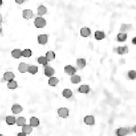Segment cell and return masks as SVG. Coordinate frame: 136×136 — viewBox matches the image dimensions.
Instances as JSON below:
<instances>
[{"label":"cell","mask_w":136,"mask_h":136,"mask_svg":"<svg viewBox=\"0 0 136 136\" xmlns=\"http://www.w3.org/2000/svg\"><path fill=\"white\" fill-rule=\"evenodd\" d=\"M35 25L37 28H43L46 25V21L42 17H38L34 21Z\"/></svg>","instance_id":"6da1fadb"},{"label":"cell","mask_w":136,"mask_h":136,"mask_svg":"<svg viewBox=\"0 0 136 136\" xmlns=\"http://www.w3.org/2000/svg\"><path fill=\"white\" fill-rule=\"evenodd\" d=\"M131 132L130 128H120L116 130L117 136H125Z\"/></svg>","instance_id":"7a4b0ae2"},{"label":"cell","mask_w":136,"mask_h":136,"mask_svg":"<svg viewBox=\"0 0 136 136\" xmlns=\"http://www.w3.org/2000/svg\"><path fill=\"white\" fill-rule=\"evenodd\" d=\"M58 114L60 117L62 118H66L69 116V111L66 108H61L58 110Z\"/></svg>","instance_id":"3957f363"},{"label":"cell","mask_w":136,"mask_h":136,"mask_svg":"<svg viewBox=\"0 0 136 136\" xmlns=\"http://www.w3.org/2000/svg\"><path fill=\"white\" fill-rule=\"evenodd\" d=\"M114 52H116L118 55H124V54L128 53V47L127 46H123V47H118L114 49Z\"/></svg>","instance_id":"277c9868"},{"label":"cell","mask_w":136,"mask_h":136,"mask_svg":"<svg viewBox=\"0 0 136 136\" xmlns=\"http://www.w3.org/2000/svg\"><path fill=\"white\" fill-rule=\"evenodd\" d=\"M65 72L69 75L72 76L73 74H75L76 72V69L74 67V66H71V65H67L65 67Z\"/></svg>","instance_id":"5b68a950"},{"label":"cell","mask_w":136,"mask_h":136,"mask_svg":"<svg viewBox=\"0 0 136 136\" xmlns=\"http://www.w3.org/2000/svg\"><path fill=\"white\" fill-rule=\"evenodd\" d=\"M48 41V36L47 35L42 34L38 36V42L41 45H45Z\"/></svg>","instance_id":"8992f818"},{"label":"cell","mask_w":136,"mask_h":136,"mask_svg":"<svg viewBox=\"0 0 136 136\" xmlns=\"http://www.w3.org/2000/svg\"><path fill=\"white\" fill-rule=\"evenodd\" d=\"M84 123L87 125H92L95 124V119L92 115H87L84 119Z\"/></svg>","instance_id":"52a82bcc"},{"label":"cell","mask_w":136,"mask_h":136,"mask_svg":"<svg viewBox=\"0 0 136 136\" xmlns=\"http://www.w3.org/2000/svg\"><path fill=\"white\" fill-rule=\"evenodd\" d=\"M15 78V75H14L13 73L12 72H6V73L4 74V75H3V80H5V81H9V80H13V79Z\"/></svg>","instance_id":"ba28073f"},{"label":"cell","mask_w":136,"mask_h":136,"mask_svg":"<svg viewBox=\"0 0 136 136\" xmlns=\"http://www.w3.org/2000/svg\"><path fill=\"white\" fill-rule=\"evenodd\" d=\"M11 110H12V112L15 114H18L19 113H21L23 110V108L21 107L19 104H15L11 108Z\"/></svg>","instance_id":"9c48e42d"},{"label":"cell","mask_w":136,"mask_h":136,"mask_svg":"<svg viewBox=\"0 0 136 136\" xmlns=\"http://www.w3.org/2000/svg\"><path fill=\"white\" fill-rule=\"evenodd\" d=\"M55 74V70L51 66H46L45 69V74L48 77H51Z\"/></svg>","instance_id":"30bf717a"},{"label":"cell","mask_w":136,"mask_h":136,"mask_svg":"<svg viewBox=\"0 0 136 136\" xmlns=\"http://www.w3.org/2000/svg\"><path fill=\"white\" fill-rule=\"evenodd\" d=\"M23 16L25 19H30L33 17V13L30 9H25L23 11Z\"/></svg>","instance_id":"8fae6325"},{"label":"cell","mask_w":136,"mask_h":136,"mask_svg":"<svg viewBox=\"0 0 136 136\" xmlns=\"http://www.w3.org/2000/svg\"><path fill=\"white\" fill-rule=\"evenodd\" d=\"M76 65L80 69H84L86 65V62L84 59H78L76 60Z\"/></svg>","instance_id":"7c38bea8"},{"label":"cell","mask_w":136,"mask_h":136,"mask_svg":"<svg viewBox=\"0 0 136 136\" xmlns=\"http://www.w3.org/2000/svg\"><path fill=\"white\" fill-rule=\"evenodd\" d=\"M80 34L83 37H89L91 35V30L88 27H84L81 29L80 30Z\"/></svg>","instance_id":"4fadbf2b"},{"label":"cell","mask_w":136,"mask_h":136,"mask_svg":"<svg viewBox=\"0 0 136 136\" xmlns=\"http://www.w3.org/2000/svg\"><path fill=\"white\" fill-rule=\"evenodd\" d=\"M28 66L29 65L25 63V62H21V63L19 64V66H18V70H19V72H21V73H25L27 72Z\"/></svg>","instance_id":"5bb4252c"},{"label":"cell","mask_w":136,"mask_h":136,"mask_svg":"<svg viewBox=\"0 0 136 136\" xmlns=\"http://www.w3.org/2000/svg\"><path fill=\"white\" fill-rule=\"evenodd\" d=\"M94 36L96 39H97V40H102V39H104L106 37L105 33L104 32L100 31H96L95 32Z\"/></svg>","instance_id":"9a60e30c"},{"label":"cell","mask_w":136,"mask_h":136,"mask_svg":"<svg viewBox=\"0 0 136 136\" xmlns=\"http://www.w3.org/2000/svg\"><path fill=\"white\" fill-rule=\"evenodd\" d=\"M11 55L15 59H19L22 56V51L20 49H14L11 52Z\"/></svg>","instance_id":"2e32d148"},{"label":"cell","mask_w":136,"mask_h":136,"mask_svg":"<svg viewBox=\"0 0 136 136\" xmlns=\"http://www.w3.org/2000/svg\"><path fill=\"white\" fill-rule=\"evenodd\" d=\"M90 86L88 85H81L79 88V92L80 93L87 94L90 92Z\"/></svg>","instance_id":"e0dca14e"},{"label":"cell","mask_w":136,"mask_h":136,"mask_svg":"<svg viewBox=\"0 0 136 136\" xmlns=\"http://www.w3.org/2000/svg\"><path fill=\"white\" fill-rule=\"evenodd\" d=\"M47 9L44 6H40L37 9V13L38 15H40L41 17L44 15L45 14L47 13Z\"/></svg>","instance_id":"ac0fdd59"},{"label":"cell","mask_w":136,"mask_h":136,"mask_svg":"<svg viewBox=\"0 0 136 136\" xmlns=\"http://www.w3.org/2000/svg\"><path fill=\"white\" fill-rule=\"evenodd\" d=\"M127 37H128V36H127V34L125 33H122H122H119L117 36L118 41L121 42V43L124 42L127 39Z\"/></svg>","instance_id":"d6986e66"},{"label":"cell","mask_w":136,"mask_h":136,"mask_svg":"<svg viewBox=\"0 0 136 136\" xmlns=\"http://www.w3.org/2000/svg\"><path fill=\"white\" fill-rule=\"evenodd\" d=\"M33 131V127L30 125H23L22 132L25 134H29Z\"/></svg>","instance_id":"ffe728a7"},{"label":"cell","mask_w":136,"mask_h":136,"mask_svg":"<svg viewBox=\"0 0 136 136\" xmlns=\"http://www.w3.org/2000/svg\"><path fill=\"white\" fill-rule=\"evenodd\" d=\"M59 82V80L57 78L51 76L49 80H48V84L51 86H55L57 85Z\"/></svg>","instance_id":"44dd1931"},{"label":"cell","mask_w":136,"mask_h":136,"mask_svg":"<svg viewBox=\"0 0 136 136\" xmlns=\"http://www.w3.org/2000/svg\"><path fill=\"white\" fill-rule=\"evenodd\" d=\"M70 80H71V82L73 84H78V83L80 82V81H81V78H80V76L73 74V75L71 76Z\"/></svg>","instance_id":"7402d4cb"},{"label":"cell","mask_w":136,"mask_h":136,"mask_svg":"<svg viewBox=\"0 0 136 136\" xmlns=\"http://www.w3.org/2000/svg\"><path fill=\"white\" fill-rule=\"evenodd\" d=\"M27 72L32 74H35L36 73L38 72V67H37V66H35V65H31V66H28Z\"/></svg>","instance_id":"603a6c76"},{"label":"cell","mask_w":136,"mask_h":136,"mask_svg":"<svg viewBox=\"0 0 136 136\" xmlns=\"http://www.w3.org/2000/svg\"><path fill=\"white\" fill-rule=\"evenodd\" d=\"M39 125V120L35 117H32L30 119V125L32 127H37Z\"/></svg>","instance_id":"cb8c5ba5"},{"label":"cell","mask_w":136,"mask_h":136,"mask_svg":"<svg viewBox=\"0 0 136 136\" xmlns=\"http://www.w3.org/2000/svg\"><path fill=\"white\" fill-rule=\"evenodd\" d=\"M37 61H38V62L39 64H41V65H43V66H47V63H48V61H47V58L45 57V56H40V57L38 58V59H37Z\"/></svg>","instance_id":"d4e9b609"},{"label":"cell","mask_w":136,"mask_h":136,"mask_svg":"<svg viewBox=\"0 0 136 136\" xmlns=\"http://www.w3.org/2000/svg\"><path fill=\"white\" fill-rule=\"evenodd\" d=\"M45 57L47 58V59L48 61H52V60L55 59V52L52 51H48V52H47V54H46Z\"/></svg>","instance_id":"484cf974"},{"label":"cell","mask_w":136,"mask_h":136,"mask_svg":"<svg viewBox=\"0 0 136 136\" xmlns=\"http://www.w3.org/2000/svg\"><path fill=\"white\" fill-rule=\"evenodd\" d=\"M17 82L15 81L14 80H11L8 81V83H7V87H8L9 89H15V88H17Z\"/></svg>","instance_id":"4316f807"},{"label":"cell","mask_w":136,"mask_h":136,"mask_svg":"<svg viewBox=\"0 0 136 136\" xmlns=\"http://www.w3.org/2000/svg\"><path fill=\"white\" fill-rule=\"evenodd\" d=\"M6 122L8 125H13L15 124V122H16V119L13 116H11V115H9L6 117Z\"/></svg>","instance_id":"83f0119b"},{"label":"cell","mask_w":136,"mask_h":136,"mask_svg":"<svg viewBox=\"0 0 136 136\" xmlns=\"http://www.w3.org/2000/svg\"><path fill=\"white\" fill-rule=\"evenodd\" d=\"M15 122L17 123L18 126H23V125H25V124H26V120L23 117H19L17 119Z\"/></svg>","instance_id":"f1b7e54d"},{"label":"cell","mask_w":136,"mask_h":136,"mask_svg":"<svg viewBox=\"0 0 136 136\" xmlns=\"http://www.w3.org/2000/svg\"><path fill=\"white\" fill-rule=\"evenodd\" d=\"M62 95L66 98H70L72 96V92L70 89H65L62 92Z\"/></svg>","instance_id":"f546056e"},{"label":"cell","mask_w":136,"mask_h":136,"mask_svg":"<svg viewBox=\"0 0 136 136\" xmlns=\"http://www.w3.org/2000/svg\"><path fill=\"white\" fill-rule=\"evenodd\" d=\"M128 76L130 80H135L136 78V72L135 70H129L128 73Z\"/></svg>","instance_id":"4dcf8cb0"},{"label":"cell","mask_w":136,"mask_h":136,"mask_svg":"<svg viewBox=\"0 0 136 136\" xmlns=\"http://www.w3.org/2000/svg\"><path fill=\"white\" fill-rule=\"evenodd\" d=\"M32 55V51L30 49H25L22 51V56L23 57H30Z\"/></svg>","instance_id":"1f68e13d"},{"label":"cell","mask_w":136,"mask_h":136,"mask_svg":"<svg viewBox=\"0 0 136 136\" xmlns=\"http://www.w3.org/2000/svg\"><path fill=\"white\" fill-rule=\"evenodd\" d=\"M132 27V25H128V24H123L121 28V31H122V33H125L127 31L129 30L130 28Z\"/></svg>","instance_id":"d6a6232c"},{"label":"cell","mask_w":136,"mask_h":136,"mask_svg":"<svg viewBox=\"0 0 136 136\" xmlns=\"http://www.w3.org/2000/svg\"><path fill=\"white\" fill-rule=\"evenodd\" d=\"M25 1V0H15V2L18 4H22Z\"/></svg>","instance_id":"836d02e7"},{"label":"cell","mask_w":136,"mask_h":136,"mask_svg":"<svg viewBox=\"0 0 136 136\" xmlns=\"http://www.w3.org/2000/svg\"><path fill=\"white\" fill-rule=\"evenodd\" d=\"M17 136H26V134H25V133H24L23 132H21V133H18Z\"/></svg>","instance_id":"e575fe53"},{"label":"cell","mask_w":136,"mask_h":136,"mask_svg":"<svg viewBox=\"0 0 136 136\" xmlns=\"http://www.w3.org/2000/svg\"><path fill=\"white\" fill-rule=\"evenodd\" d=\"M132 43L133 45H136V37H133L132 39Z\"/></svg>","instance_id":"d590c367"},{"label":"cell","mask_w":136,"mask_h":136,"mask_svg":"<svg viewBox=\"0 0 136 136\" xmlns=\"http://www.w3.org/2000/svg\"><path fill=\"white\" fill-rule=\"evenodd\" d=\"M2 15L0 14V23H2Z\"/></svg>","instance_id":"8d00e7d4"},{"label":"cell","mask_w":136,"mask_h":136,"mask_svg":"<svg viewBox=\"0 0 136 136\" xmlns=\"http://www.w3.org/2000/svg\"><path fill=\"white\" fill-rule=\"evenodd\" d=\"M2 25H1V23H0V33H2Z\"/></svg>","instance_id":"74e56055"},{"label":"cell","mask_w":136,"mask_h":136,"mask_svg":"<svg viewBox=\"0 0 136 136\" xmlns=\"http://www.w3.org/2000/svg\"><path fill=\"white\" fill-rule=\"evenodd\" d=\"M135 127H133V128H132V130H133V132H135Z\"/></svg>","instance_id":"f35d334b"},{"label":"cell","mask_w":136,"mask_h":136,"mask_svg":"<svg viewBox=\"0 0 136 136\" xmlns=\"http://www.w3.org/2000/svg\"><path fill=\"white\" fill-rule=\"evenodd\" d=\"M2 3H3V2H2V0H0V6H2Z\"/></svg>","instance_id":"ab89813d"},{"label":"cell","mask_w":136,"mask_h":136,"mask_svg":"<svg viewBox=\"0 0 136 136\" xmlns=\"http://www.w3.org/2000/svg\"><path fill=\"white\" fill-rule=\"evenodd\" d=\"M0 136H3L2 134H0Z\"/></svg>","instance_id":"60d3db41"}]
</instances>
